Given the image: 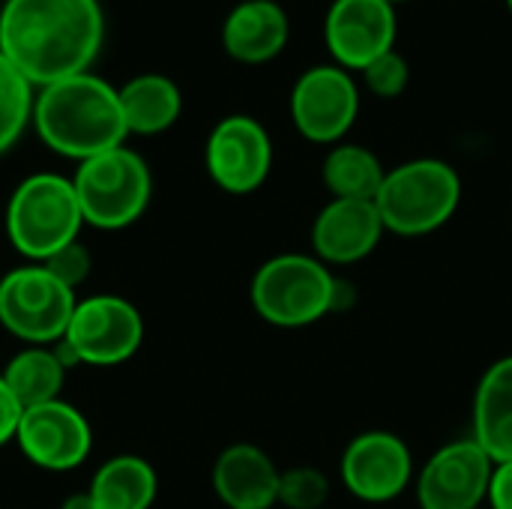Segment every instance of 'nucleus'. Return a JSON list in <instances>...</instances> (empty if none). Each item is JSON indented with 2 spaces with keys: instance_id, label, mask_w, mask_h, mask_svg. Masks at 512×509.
<instances>
[{
  "instance_id": "obj_24",
  "label": "nucleus",
  "mask_w": 512,
  "mask_h": 509,
  "mask_svg": "<svg viewBox=\"0 0 512 509\" xmlns=\"http://www.w3.org/2000/svg\"><path fill=\"white\" fill-rule=\"evenodd\" d=\"M330 498V480L315 468L282 471L279 504L288 509H321Z\"/></svg>"
},
{
  "instance_id": "obj_15",
  "label": "nucleus",
  "mask_w": 512,
  "mask_h": 509,
  "mask_svg": "<svg viewBox=\"0 0 512 509\" xmlns=\"http://www.w3.org/2000/svg\"><path fill=\"white\" fill-rule=\"evenodd\" d=\"M387 234L375 201L330 198L312 222V255L327 267H348L369 258Z\"/></svg>"
},
{
  "instance_id": "obj_16",
  "label": "nucleus",
  "mask_w": 512,
  "mask_h": 509,
  "mask_svg": "<svg viewBox=\"0 0 512 509\" xmlns=\"http://www.w3.org/2000/svg\"><path fill=\"white\" fill-rule=\"evenodd\" d=\"M213 492L228 509H273L282 471L255 444H231L213 462Z\"/></svg>"
},
{
  "instance_id": "obj_30",
  "label": "nucleus",
  "mask_w": 512,
  "mask_h": 509,
  "mask_svg": "<svg viewBox=\"0 0 512 509\" xmlns=\"http://www.w3.org/2000/svg\"><path fill=\"white\" fill-rule=\"evenodd\" d=\"M387 3H393V6H399V3H405V0H387Z\"/></svg>"
},
{
  "instance_id": "obj_26",
  "label": "nucleus",
  "mask_w": 512,
  "mask_h": 509,
  "mask_svg": "<svg viewBox=\"0 0 512 509\" xmlns=\"http://www.w3.org/2000/svg\"><path fill=\"white\" fill-rule=\"evenodd\" d=\"M42 267H45L60 285H66L69 291H78V288L90 279V273H93V252H90L81 240H72V243H66L63 249H57L54 255H48V258L42 261Z\"/></svg>"
},
{
  "instance_id": "obj_2",
  "label": "nucleus",
  "mask_w": 512,
  "mask_h": 509,
  "mask_svg": "<svg viewBox=\"0 0 512 509\" xmlns=\"http://www.w3.org/2000/svg\"><path fill=\"white\" fill-rule=\"evenodd\" d=\"M30 126L48 150L75 162L114 150L129 138L117 87L93 72L39 87Z\"/></svg>"
},
{
  "instance_id": "obj_28",
  "label": "nucleus",
  "mask_w": 512,
  "mask_h": 509,
  "mask_svg": "<svg viewBox=\"0 0 512 509\" xmlns=\"http://www.w3.org/2000/svg\"><path fill=\"white\" fill-rule=\"evenodd\" d=\"M486 504L489 509H512V462L495 465Z\"/></svg>"
},
{
  "instance_id": "obj_6",
  "label": "nucleus",
  "mask_w": 512,
  "mask_h": 509,
  "mask_svg": "<svg viewBox=\"0 0 512 509\" xmlns=\"http://www.w3.org/2000/svg\"><path fill=\"white\" fill-rule=\"evenodd\" d=\"M72 186L84 225L96 231H123L135 225L153 198V174L141 153L120 144L78 162Z\"/></svg>"
},
{
  "instance_id": "obj_31",
  "label": "nucleus",
  "mask_w": 512,
  "mask_h": 509,
  "mask_svg": "<svg viewBox=\"0 0 512 509\" xmlns=\"http://www.w3.org/2000/svg\"><path fill=\"white\" fill-rule=\"evenodd\" d=\"M507 9H510V12H512V0H507Z\"/></svg>"
},
{
  "instance_id": "obj_29",
  "label": "nucleus",
  "mask_w": 512,
  "mask_h": 509,
  "mask_svg": "<svg viewBox=\"0 0 512 509\" xmlns=\"http://www.w3.org/2000/svg\"><path fill=\"white\" fill-rule=\"evenodd\" d=\"M60 509H99V507H96V501L90 498V492H78V495H69V498L60 504Z\"/></svg>"
},
{
  "instance_id": "obj_32",
  "label": "nucleus",
  "mask_w": 512,
  "mask_h": 509,
  "mask_svg": "<svg viewBox=\"0 0 512 509\" xmlns=\"http://www.w3.org/2000/svg\"><path fill=\"white\" fill-rule=\"evenodd\" d=\"M480 509H486V507H480Z\"/></svg>"
},
{
  "instance_id": "obj_25",
  "label": "nucleus",
  "mask_w": 512,
  "mask_h": 509,
  "mask_svg": "<svg viewBox=\"0 0 512 509\" xmlns=\"http://www.w3.org/2000/svg\"><path fill=\"white\" fill-rule=\"evenodd\" d=\"M360 75H363V81H366L372 96L396 99V96L405 93V87L411 81V66H408L405 54L399 48H393V51L381 54L378 60H372Z\"/></svg>"
},
{
  "instance_id": "obj_7",
  "label": "nucleus",
  "mask_w": 512,
  "mask_h": 509,
  "mask_svg": "<svg viewBox=\"0 0 512 509\" xmlns=\"http://www.w3.org/2000/svg\"><path fill=\"white\" fill-rule=\"evenodd\" d=\"M144 345V315L117 294H93L78 300L72 321L54 351L66 369H111L132 360Z\"/></svg>"
},
{
  "instance_id": "obj_13",
  "label": "nucleus",
  "mask_w": 512,
  "mask_h": 509,
  "mask_svg": "<svg viewBox=\"0 0 512 509\" xmlns=\"http://www.w3.org/2000/svg\"><path fill=\"white\" fill-rule=\"evenodd\" d=\"M495 462L474 441H450L423 465L417 477V501L423 509L486 507Z\"/></svg>"
},
{
  "instance_id": "obj_4",
  "label": "nucleus",
  "mask_w": 512,
  "mask_h": 509,
  "mask_svg": "<svg viewBox=\"0 0 512 509\" xmlns=\"http://www.w3.org/2000/svg\"><path fill=\"white\" fill-rule=\"evenodd\" d=\"M336 285L339 276L315 255L285 252L255 270L249 300L261 321L300 330L336 312Z\"/></svg>"
},
{
  "instance_id": "obj_20",
  "label": "nucleus",
  "mask_w": 512,
  "mask_h": 509,
  "mask_svg": "<svg viewBox=\"0 0 512 509\" xmlns=\"http://www.w3.org/2000/svg\"><path fill=\"white\" fill-rule=\"evenodd\" d=\"M87 492L99 509H150L159 495V477L147 459L120 453L96 468Z\"/></svg>"
},
{
  "instance_id": "obj_22",
  "label": "nucleus",
  "mask_w": 512,
  "mask_h": 509,
  "mask_svg": "<svg viewBox=\"0 0 512 509\" xmlns=\"http://www.w3.org/2000/svg\"><path fill=\"white\" fill-rule=\"evenodd\" d=\"M321 177H324V186L333 198L375 201L381 186H384L387 168L381 165V159L369 147L339 141L324 156Z\"/></svg>"
},
{
  "instance_id": "obj_17",
  "label": "nucleus",
  "mask_w": 512,
  "mask_h": 509,
  "mask_svg": "<svg viewBox=\"0 0 512 509\" xmlns=\"http://www.w3.org/2000/svg\"><path fill=\"white\" fill-rule=\"evenodd\" d=\"M291 36V21L276 0H240L222 24V48L231 60L261 66L276 60Z\"/></svg>"
},
{
  "instance_id": "obj_1",
  "label": "nucleus",
  "mask_w": 512,
  "mask_h": 509,
  "mask_svg": "<svg viewBox=\"0 0 512 509\" xmlns=\"http://www.w3.org/2000/svg\"><path fill=\"white\" fill-rule=\"evenodd\" d=\"M105 42L99 0H3L0 54L39 90L90 72Z\"/></svg>"
},
{
  "instance_id": "obj_23",
  "label": "nucleus",
  "mask_w": 512,
  "mask_h": 509,
  "mask_svg": "<svg viewBox=\"0 0 512 509\" xmlns=\"http://www.w3.org/2000/svg\"><path fill=\"white\" fill-rule=\"evenodd\" d=\"M36 87L0 54V156L9 153L33 123Z\"/></svg>"
},
{
  "instance_id": "obj_18",
  "label": "nucleus",
  "mask_w": 512,
  "mask_h": 509,
  "mask_svg": "<svg viewBox=\"0 0 512 509\" xmlns=\"http://www.w3.org/2000/svg\"><path fill=\"white\" fill-rule=\"evenodd\" d=\"M471 438L495 465L512 462V354L492 363L477 384Z\"/></svg>"
},
{
  "instance_id": "obj_10",
  "label": "nucleus",
  "mask_w": 512,
  "mask_h": 509,
  "mask_svg": "<svg viewBox=\"0 0 512 509\" xmlns=\"http://www.w3.org/2000/svg\"><path fill=\"white\" fill-rule=\"evenodd\" d=\"M204 165L222 192L249 195L261 189L273 171L270 132L249 114H228L207 135Z\"/></svg>"
},
{
  "instance_id": "obj_5",
  "label": "nucleus",
  "mask_w": 512,
  "mask_h": 509,
  "mask_svg": "<svg viewBox=\"0 0 512 509\" xmlns=\"http://www.w3.org/2000/svg\"><path fill=\"white\" fill-rule=\"evenodd\" d=\"M462 201L459 171L444 159H408L387 171L375 207L384 228L399 237H423L444 228Z\"/></svg>"
},
{
  "instance_id": "obj_27",
  "label": "nucleus",
  "mask_w": 512,
  "mask_h": 509,
  "mask_svg": "<svg viewBox=\"0 0 512 509\" xmlns=\"http://www.w3.org/2000/svg\"><path fill=\"white\" fill-rule=\"evenodd\" d=\"M21 405L18 399L12 396V390L6 387L3 375H0V447L15 441V429H18V420H21Z\"/></svg>"
},
{
  "instance_id": "obj_8",
  "label": "nucleus",
  "mask_w": 512,
  "mask_h": 509,
  "mask_svg": "<svg viewBox=\"0 0 512 509\" xmlns=\"http://www.w3.org/2000/svg\"><path fill=\"white\" fill-rule=\"evenodd\" d=\"M75 291L60 285L42 264H24L0 279V327L21 345H54L63 339Z\"/></svg>"
},
{
  "instance_id": "obj_19",
  "label": "nucleus",
  "mask_w": 512,
  "mask_h": 509,
  "mask_svg": "<svg viewBox=\"0 0 512 509\" xmlns=\"http://www.w3.org/2000/svg\"><path fill=\"white\" fill-rule=\"evenodd\" d=\"M126 132L129 135H162L183 114V93L174 78L162 72H141L117 87Z\"/></svg>"
},
{
  "instance_id": "obj_21",
  "label": "nucleus",
  "mask_w": 512,
  "mask_h": 509,
  "mask_svg": "<svg viewBox=\"0 0 512 509\" xmlns=\"http://www.w3.org/2000/svg\"><path fill=\"white\" fill-rule=\"evenodd\" d=\"M66 372L69 369L60 363L54 345H24L0 369L6 387L12 390V396L18 399L21 408H33V405L60 399Z\"/></svg>"
},
{
  "instance_id": "obj_3",
  "label": "nucleus",
  "mask_w": 512,
  "mask_h": 509,
  "mask_svg": "<svg viewBox=\"0 0 512 509\" xmlns=\"http://www.w3.org/2000/svg\"><path fill=\"white\" fill-rule=\"evenodd\" d=\"M84 228L81 204L72 177L36 171L24 177L6 201V237L12 249L30 264L78 240Z\"/></svg>"
},
{
  "instance_id": "obj_12",
  "label": "nucleus",
  "mask_w": 512,
  "mask_h": 509,
  "mask_svg": "<svg viewBox=\"0 0 512 509\" xmlns=\"http://www.w3.org/2000/svg\"><path fill=\"white\" fill-rule=\"evenodd\" d=\"M399 18L387 0H333L324 18V42L336 66L363 72L396 48Z\"/></svg>"
},
{
  "instance_id": "obj_11",
  "label": "nucleus",
  "mask_w": 512,
  "mask_h": 509,
  "mask_svg": "<svg viewBox=\"0 0 512 509\" xmlns=\"http://www.w3.org/2000/svg\"><path fill=\"white\" fill-rule=\"evenodd\" d=\"M15 444L30 465L63 474L81 468L90 459L93 429L75 405L54 399L21 411Z\"/></svg>"
},
{
  "instance_id": "obj_9",
  "label": "nucleus",
  "mask_w": 512,
  "mask_h": 509,
  "mask_svg": "<svg viewBox=\"0 0 512 509\" xmlns=\"http://www.w3.org/2000/svg\"><path fill=\"white\" fill-rule=\"evenodd\" d=\"M360 114V87L336 63L309 66L291 87V120L312 144H339Z\"/></svg>"
},
{
  "instance_id": "obj_14",
  "label": "nucleus",
  "mask_w": 512,
  "mask_h": 509,
  "mask_svg": "<svg viewBox=\"0 0 512 509\" xmlns=\"http://www.w3.org/2000/svg\"><path fill=\"white\" fill-rule=\"evenodd\" d=\"M345 489L366 504H387L399 498L414 480V459L408 444L384 429L357 435L339 462Z\"/></svg>"
}]
</instances>
